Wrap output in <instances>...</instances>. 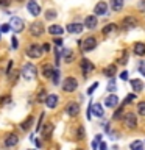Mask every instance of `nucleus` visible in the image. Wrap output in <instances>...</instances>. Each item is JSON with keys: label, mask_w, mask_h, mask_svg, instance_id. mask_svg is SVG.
Wrapping results in <instances>:
<instances>
[{"label": "nucleus", "mask_w": 145, "mask_h": 150, "mask_svg": "<svg viewBox=\"0 0 145 150\" xmlns=\"http://www.w3.org/2000/svg\"><path fill=\"white\" fill-rule=\"evenodd\" d=\"M9 100H11V97L6 96V97H2V103L5 105V103H9Z\"/></svg>", "instance_id": "a18cd8bd"}, {"label": "nucleus", "mask_w": 145, "mask_h": 150, "mask_svg": "<svg viewBox=\"0 0 145 150\" xmlns=\"http://www.w3.org/2000/svg\"><path fill=\"white\" fill-rule=\"evenodd\" d=\"M120 78L122 80H128V72H125V70H123V72L120 74Z\"/></svg>", "instance_id": "49530a36"}, {"label": "nucleus", "mask_w": 145, "mask_h": 150, "mask_svg": "<svg viewBox=\"0 0 145 150\" xmlns=\"http://www.w3.org/2000/svg\"><path fill=\"white\" fill-rule=\"evenodd\" d=\"M17 142H19V138H17V134H14V133L8 134L6 138H5V145H6V147H13V145H16Z\"/></svg>", "instance_id": "2eb2a0df"}, {"label": "nucleus", "mask_w": 145, "mask_h": 150, "mask_svg": "<svg viewBox=\"0 0 145 150\" xmlns=\"http://www.w3.org/2000/svg\"><path fill=\"white\" fill-rule=\"evenodd\" d=\"M130 149L131 150H144V142L142 141H133L130 144Z\"/></svg>", "instance_id": "bb28decb"}, {"label": "nucleus", "mask_w": 145, "mask_h": 150, "mask_svg": "<svg viewBox=\"0 0 145 150\" xmlns=\"http://www.w3.org/2000/svg\"><path fill=\"white\" fill-rule=\"evenodd\" d=\"M115 74H117V67L114 64H109V66H106V67L103 69V75H106V77H109V78H112Z\"/></svg>", "instance_id": "a211bd4d"}, {"label": "nucleus", "mask_w": 145, "mask_h": 150, "mask_svg": "<svg viewBox=\"0 0 145 150\" xmlns=\"http://www.w3.org/2000/svg\"><path fill=\"white\" fill-rule=\"evenodd\" d=\"M53 128H55L53 124H45L44 128H42V136H44V138H50L51 133H53Z\"/></svg>", "instance_id": "4be33fe9"}, {"label": "nucleus", "mask_w": 145, "mask_h": 150, "mask_svg": "<svg viewBox=\"0 0 145 150\" xmlns=\"http://www.w3.org/2000/svg\"><path fill=\"white\" fill-rule=\"evenodd\" d=\"M9 25H11V28L16 33H20V31H23V28H25V23H23V21L20 17H11Z\"/></svg>", "instance_id": "0eeeda50"}, {"label": "nucleus", "mask_w": 145, "mask_h": 150, "mask_svg": "<svg viewBox=\"0 0 145 150\" xmlns=\"http://www.w3.org/2000/svg\"><path fill=\"white\" fill-rule=\"evenodd\" d=\"M65 114L70 116V117H75V116H78L80 114V103L77 102H70L67 103V106H65Z\"/></svg>", "instance_id": "39448f33"}, {"label": "nucleus", "mask_w": 145, "mask_h": 150, "mask_svg": "<svg viewBox=\"0 0 145 150\" xmlns=\"http://www.w3.org/2000/svg\"><path fill=\"white\" fill-rule=\"evenodd\" d=\"M95 47H97V39L94 36H87L86 39L83 41V44H81L83 52H92Z\"/></svg>", "instance_id": "20e7f679"}, {"label": "nucleus", "mask_w": 145, "mask_h": 150, "mask_svg": "<svg viewBox=\"0 0 145 150\" xmlns=\"http://www.w3.org/2000/svg\"><path fill=\"white\" fill-rule=\"evenodd\" d=\"M80 67H81V72H83L84 77H87V75L94 70V64L89 59L84 58V59H81V63H80Z\"/></svg>", "instance_id": "6e6552de"}, {"label": "nucleus", "mask_w": 145, "mask_h": 150, "mask_svg": "<svg viewBox=\"0 0 145 150\" xmlns=\"http://www.w3.org/2000/svg\"><path fill=\"white\" fill-rule=\"evenodd\" d=\"M139 8H140V9H144V11H145V0H142V2L139 3Z\"/></svg>", "instance_id": "de8ad7c7"}, {"label": "nucleus", "mask_w": 145, "mask_h": 150, "mask_svg": "<svg viewBox=\"0 0 145 150\" xmlns=\"http://www.w3.org/2000/svg\"><path fill=\"white\" fill-rule=\"evenodd\" d=\"M78 138L80 139H84V128L81 125H80V128H78Z\"/></svg>", "instance_id": "ea45409f"}, {"label": "nucleus", "mask_w": 145, "mask_h": 150, "mask_svg": "<svg viewBox=\"0 0 145 150\" xmlns=\"http://www.w3.org/2000/svg\"><path fill=\"white\" fill-rule=\"evenodd\" d=\"M137 112L140 116H145V102H140L137 105Z\"/></svg>", "instance_id": "473e14b6"}, {"label": "nucleus", "mask_w": 145, "mask_h": 150, "mask_svg": "<svg viewBox=\"0 0 145 150\" xmlns=\"http://www.w3.org/2000/svg\"><path fill=\"white\" fill-rule=\"evenodd\" d=\"M45 100H47L45 91H44V89H41V91L37 92V102H45Z\"/></svg>", "instance_id": "2f4dec72"}, {"label": "nucleus", "mask_w": 145, "mask_h": 150, "mask_svg": "<svg viewBox=\"0 0 145 150\" xmlns=\"http://www.w3.org/2000/svg\"><path fill=\"white\" fill-rule=\"evenodd\" d=\"M83 28H84V27L81 25V23L73 22V23H69V25H67V31H69V33H81Z\"/></svg>", "instance_id": "f3484780"}, {"label": "nucleus", "mask_w": 145, "mask_h": 150, "mask_svg": "<svg viewBox=\"0 0 145 150\" xmlns=\"http://www.w3.org/2000/svg\"><path fill=\"white\" fill-rule=\"evenodd\" d=\"M133 50L137 56H144L145 55V44H142V42H136V44L133 45Z\"/></svg>", "instance_id": "6ab92c4d"}, {"label": "nucleus", "mask_w": 145, "mask_h": 150, "mask_svg": "<svg viewBox=\"0 0 145 150\" xmlns=\"http://www.w3.org/2000/svg\"><path fill=\"white\" fill-rule=\"evenodd\" d=\"M55 44H56V45H61V44H63V41L58 38V39H55Z\"/></svg>", "instance_id": "8fccbe9b"}, {"label": "nucleus", "mask_w": 145, "mask_h": 150, "mask_svg": "<svg viewBox=\"0 0 145 150\" xmlns=\"http://www.w3.org/2000/svg\"><path fill=\"white\" fill-rule=\"evenodd\" d=\"M11 2H13V0H0V5L6 8V6H9V5H11Z\"/></svg>", "instance_id": "79ce46f5"}, {"label": "nucleus", "mask_w": 145, "mask_h": 150, "mask_svg": "<svg viewBox=\"0 0 145 150\" xmlns=\"http://www.w3.org/2000/svg\"><path fill=\"white\" fill-rule=\"evenodd\" d=\"M108 91H109V92H114L115 91V89H117V84H115V80L114 78H111L109 80V83H108Z\"/></svg>", "instance_id": "c756f323"}, {"label": "nucleus", "mask_w": 145, "mask_h": 150, "mask_svg": "<svg viewBox=\"0 0 145 150\" xmlns=\"http://www.w3.org/2000/svg\"><path fill=\"white\" fill-rule=\"evenodd\" d=\"M56 17V11H53V9H49V11L45 13V19H49V21H51V19Z\"/></svg>", "instance_id": "72a5a7b5"}, {"label": "nucleus", "mask_w": 145, "mask_h": 150, "mask_svg": "<svg viewBox=\"0 0 145 150\" xmlns=\"http://www.w3.org/2000/svg\"><path fill=\"white\" fill-rule=\"evenodd\" d=\"M50 50V45L49 44H44V52H49Z\"/></svg>", "instance_id": "3c124183"}, {"label": "nucleus", "mask_w": 145, "mask_h": 150, "mask_svg": "<svg viewBox=\"0 0 145 150\" xmlns=\"http://www.w3.org/2000/svg\"><path fill=\"white\" fill-rule=\"evenodd\" d=\"M0 30H2L3 33H8L9 30H11V25H9V23H5V25L0 27Z\"/></svg>", "instance_id": "4c0bfd02"}, {"label": "nucleus", "mask_w": 145, "mask_h": 150, "mask_svg": "<svg viewBox=\"0 0 145 150\" xmlns=\"http://www.w3.org/2000/svg\"><path fill=\"white\" fill-rule=\"evenodd\" d=\"M123 124H125L126 128H131V130L136 128V125H137V120H136L134 112H126L125 117H123Z\"/></svg>", "instance_id": "423d86ee"}, {"label": "nucleus", "mask_w": 145, "mask_h": 150, "mask_svg": "<svg viewBox=\"0 0 145 150\" xmlns=\"http://www.w3.org/2000/svg\"><path fill=\"white\" fill-rule=\"evenodd\" d=\"M134 98H136V94H128V96H126V98H125V102H123V106L128 105V103H131Z\"/></svg>", "instance_id": "f704fd0d"}, {"label": "nucleus", "mask_w": 145, "mask_h": 150, "mask_svg": "<svg viewBox=\"0 0 145 150\" xmlns=\"http://www.w3.org/2000/svg\"><path fill=\"white\" fill-rule=\"evenodd\" d=\"M117 105H119V97L114 96V94H111V96H108L105 98V106L108 108H115Z\"/></svg>", "instance_id": "ddd939ff"}, {"label": "nucleus", "mask_w": 145, "mask_h": 150, "mask_svg": "<svg viewBox=\"0 0 145 150\" xmlns=\"http://www.w3.org/2000/svg\"><path fill=\"white\" fill-rule=\"evenodd\" d=\"M42 47L37 45V44H31L27 47V56H30V58H41L42 56Z\"/></svg>", "instance_id": "f03ea898"}, {"label": "nucleus", "mask_w": 145, "mask_h": 150, "mask_svg": "<svg viewBox=\"0 0 145 150\" xmlns=\"http://www.w3.org/2000/svg\"><path fill=\"white\" fill-rule=\"evenodd\" d=\"M42 33H44V27H42L41 22H33L30 25V35L33 36H42Z\"/></svg>", "instance_id": "1a4fd4ad"}, {"label": "nucleus", "mask_w": 145, "mask_h": 150, "mask_svg": "<svg viewBox=\"0 0 145 150\" xmlns=\"http://www.w3.org/2000/svg\"><path fill=\"white\" fill-rule=\"evenodd\" d=\"M84 25H86V28H95L97 27V16H87L84 19Z\"/></svg>", "instance_id": "412c9836"}, {"label": "nucleus", "mask_w": 145, "mask_h": 150, "mask_svg": "<svg viewBox=\"0 0 145 150\" xmlns=\"http://www.w3.org/2000/svg\"><path fill=\"white\" fill-rule=\"evenodd\" d=\"M11 44H13V49H17V47H19L17 38H13V39H11Z\"/></svg>", "instance_id": "c03bdc74"}, {"label": "nucleus", "mask_w": 145, "mask_h": 150, "mask_svg": "<svg viewBox=\"0 0 145 150\" xmlns=\"http://www.w3.org/2000/svg\"><path fill=\"white\" fill-rule=\"evenodd\" d=\"M42 119H44V112L41 114V117H39V122H37V125H36V131H39L41 130V125H42Z\"/></svg>", "instance_id": "a19ab883"}, {"label": "nucleus", "mask_w": 145, "mask_h": 150, "mask_svg": "<svg viewBox=\"0 0 145 150\" xmlns=\"http://www.w3.org/2000/svg\"><path fill=\"white\" fill-rule=\"evenodd\" d=\"M122 116H123V110L120 108L119 111H115V112H114V116H112V117H114V119H122Z\"/></svg>", "instance_id": "e433bc0d"}, {"label": "nucleus", "mask_w": 145, "mask_h": 150, "mask_svg": "<svg viewBox=\"0 0 145 150\" xmlns=\"http://www.w3.org/2000/svg\"><path fill=\"white\" fill-rule=\"evenodd\" d=\"M58 100H59V97L56 96V94H50V96H47L45 105L49 106V108H55L56 105H58Z\"/></svg>", "instance_id": "4468645a"}, {"label": "nucleus", "mask_w": 145, "mask_h": 150, "mask_svg": "<svg viewBox=\"0 0 145 150\" xmlns=\"http://www.w3.org/2000/svg\"><path fill=\"white\" fill-rule=\"evenodd\" d=\"M126 61H128V53H126V50H123V52H122V56L119 58L117 63H119V64H126Z\"/></svg>", "instance_id": "7c9ffc66"}, {"label": "nucleus", "mask_w": 145, "mask_h": 150, "mask_svg": "<svg viewBox=\"0 0 145 150\" xmlns=\"http://www.w3.org/2000/svg\"><path fill=\"white\" fill-rule=\"evenodd\" d=\"M53 72H55V69L51 67V66H45V67L42 69V75H44L45 78H51L53 77Z\"/></svg>", "instance_id": "a878e982"}, {"label": "nucleus", "mask_w": 145, "mask_h": 150, "mask_svg": "<svg viewBox=\"0 0 145 150\" xmlns=\"http://www.w3.org/2000/svg\"><path fill=\"white\" fill-rule=\"evenodd\" d=\"M22 75H23V78H25V80H33L36 77V66L33 63H27L22 67Z\"/></svg>", "instance_id": "f257e3e1"}, {"label": "nucleus", "mask_w": 145, "mask_h": 150, "mask_svg": "<svg viewBox=\"0 0 145 150\" xmlns=\"http://www.w3.org/2000/svg\"><path fill=\"white\" fill-rule=\"evenodd\" d=\"M89 106H91V112H92L94 116H97V117H101L103 116V106L100 105V103H94V105L91 103Z\"/></svg>", "instance_id": "dca6fc26"}, {"label": "nucleus", "mask_w": 145, "mask_h": 150, "mask_svg": "<svg viewBox=\"0 0 145 150\" xmlns=\"http://www.w3.org/2000/svg\"><path fill=\"white\" fill-rule=\"evenodd\" d=\"M111 8L112 11H120L123 8V0H111Z\"/></svg>", "instance_id": "b1692460"}, {"label": "nucleus", "mask_w": 145, "mask_h": 150, "mask_svg": "<svg viewBox=\"0 0 145 150\" xmlns=\"http://www.w3.org/2000/svg\"><path fill=\"white\" fill-rule=\"evenodd\" d=\"M137 19H136L134 16H128V17H125L123 19V22H122V25H123L125 30H133V28L137 25Z\"/></svg>", "instance_id": "9b49d317"}, {"label": "nucleus", "mask_w": 145, "mask_h": 150, "mask_svg": "<svg viewBox=\"0 0 145 150\" xmlns=\"http://www.w3.org/2000/svg\"><path fill=\"white\" fill-rule=\"evenodd\" d=\"M97 86H98V83L95 81V83H94V84H92V86H91V88H89V89H87V94H92L94 91H95V88H97Z\"/></svg>", "instance_id": "37998d69"}, {"label": "nucleus", "mask_w": 145, "mask_h": 150, "mask_svg": "<svg viewBox=\"0 0 145 150\" xmlns=\"http://www.w3.org/2000/svg\"><path fill=\"white\" fill-rule=\"evenodd\" d=\"M49 33H50V35H63L64 30L59 25H50L49 27Z\"/></svg>", "instance_id": "393cba45"}, {"label": "nucleus", "mask_w": 145, "mask_h": 150, "mask_svg": "<svg viewBox=\"0 0 145 150\" xmlns=\"http://www.w3.org/2000/svg\"><path fill=\"white\" fill-rule=\"evenodd\" d=\"M78 88V81H77V78H73V77H67L64 80V83H63V89L65 92H73L75 89Z\"/></svg>", "instance_id": "7ed1b4c3"}, {"label": "nucleus", "mask_w": 145, "mask_h": 150, "mask_svg": "<svg viewBox=\"0 0 145 150\" xmlns=\"http://www.w3.org/2000/svg\"><path fill=\"white\" fill-rule=\"evenodd\" d=\"M63 56L65 58V61H67V63H70V61L73 59V53H72V50H70V49H64V50H63Z\"/></svg>", "instance_id": "cd10ccee"}, {"label": "nucleus", "mask_w": 145, "mask_h": 150, "mask_svg": "<svg viewBox=\"0 0 145 150\" xmlns=\"http://www.w3.org/2000/svg\"><path fill=\"white\" fill-rule=\"evenodd\" d=\"M139 72L145 77V61H142V63L139 64Z\"/></svg>", "instance_id": "58836bf2"}, {"label": "nucleus", "mask_w": 145, "mask_h": 150, "mask_svg": "<svg viewBox=\"0 0 145 150\" xmlns=\"http://www.w3.org/2000/svg\"><path fill=\"white\" fill-rule=\"evenodd\" d=\"M59 70H55V72H53V77H51V81H53L55 84H58L59 83Z\"/></svg>", "instance_id": "c9c22d12"}, {"label": "nucleus", "mask_w": 145, "mask_h": 150, "mask_svg": "<svg viewBox=\"0 0 145 150\" xmlns=\"http://www.w3.org/2000/svg\"><path fill=\"white\" fill-rule=\"evenodd\" d=\"M31 124H33V116H28L27 119L20 124V128H22V130H28V127H30Z\"/></svg>", "instance_id": "c85d7f7f"}, {"label": "nucleus", "mask_w": 145, "mask_h": 150, "mask_svg": "<svg viewBox=\"0 0 145 150\" xmlns=\"http://www.w3.org/2000/svg\"><path fill=\"white\" fill-rule=\"evenodd\" d=\"M27 9H28V13H30L31 16H34V17L41 14V6L34 2V0H30V2L27 3Z\"/></svg>", "instance_id": "9d476101"}, {"label": "nucleus", "mask_w": 145, "mask_h": 150, "mask_svg": "<svg viewBox=\"0 0 145 150\" xmlns=\"http://www.w3.org/2000/svg\"><path fill=\"white\" fill-rule=\"evenodd\" d=\"M100 150H108V145H106L105 142H101V144H100Z\"/></svg>", "instance_id": "09e8293b"}, {"label": "nucleus", "mask_w": 145, "mask_h": 150, "mask_svg": "<svg viewBox=\"0 0 145 150\" xmlns=\"http://www.w3.org/2000/svg\"><path fill=\"white\" fill-rule=\"evenodd\" d=\"M115 31H117V25H115V23H109V25H106V27L101 30V33H103L105 36H109L111 33H115Z\"/></svg>", "instance_id": "5701e85b"}, {"label": "nucleus", "mask_w": 145, "mask_h": 150, "mask_svg": "<svg viewBox=\"0 0 145 150\" xmlns=\"http://www.w3.org/2000/svg\"><path fill=\"white\" fill-rule=\"evenodd\" d=\"M94 14L95 16H106L108 14V5L106 2H98L94 8Z\"/></svg>", "instance_id": "f8f14e48"}, {"label": "nucleus", "mask_w": 145, "mask_h": 150, "mask_svg": "<svg viewBox=\"0 0 145 150\" xmlns=\"http://www.w3.org/2000/svg\"><path fill=\"white\" fill-rule=\"evenodd\" d=\"M77 150H81V149H77Z\"/></svg>", "instance_id": "603ef678"}, {"label": "nucleus", "mask_w": 145, "mask_h": 150, "mask_svg": "<svg viewBox=\"0 0 145 150\" xmlns=\"http://www.w3.org/2000/svg\"><path fill=\"white\" fill-rule=\"evenodd\" d=\"M130 83H131V86H133L134 92H140L144 89V83H142V80H139V78H133Z\"/></svg>", "instance_id": "aec40b11"}]
</instances>
